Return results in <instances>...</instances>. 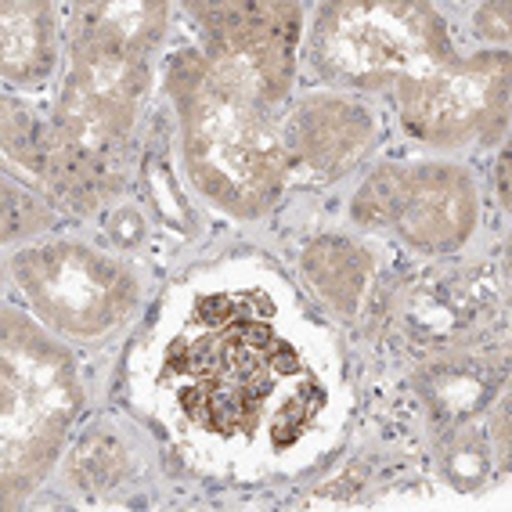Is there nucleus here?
Instances as JSON below:
<instances>
[{"label":"nucleus","instance_id":"f03ea898","mask_svg":"<svg viewBox=\"0 0 512 512\" xmlns=\"http://www.w3.org/2000/svg\"><path fill=\"white\" fill-rule=\"evenodd\" d=\"M368 134H372V127L361 116V109H350V105H339V101H318V105L303 109L300 141L307 148V156L325 166V170L347 166L365 148Z\"/></svg>","mask_w":512,"mask_h":512},{"label":"nucleus","instance_id":"20e7f679","mask_svg":"<svg viewBox=\"0 0 512 512\" xmlns=\"http://www.w3.org/2000/svg\"><path fill=\"white\" fill-rule=\"evenodd\" d=\"M199 318L206 321V325H228V321L235 318V303H231L228 296H210V300L199 303Z\"/></svg>","mask_w":512,"mask_h":512},{"label":"nucleus","instance_id":"f257e3e1","mask_svg":"<svg viewBox=\"0 0 512 512\" xmlns=\"http://www.w3.org/2000/svg\"><path fill=\"white\" fill-rule=\"evenodd\" d=\"M394 224H401L422 246H448L462 238L469 224V192L462 177L444 170L404 177Z\"/></svg>","mask_w":512,"mask_h":512},{"label":"nucleus","instance_id":"423d86ee","mask_svg":"<svg viewBox=\"0 0 512 512\" xmlns=\"http://www.w3.org/2000/svg\"><path fill=\"white\" fill-rule=\"evenodd\" d=\"M267 357H271V372L278 375H293L296 368H300V361H296V350L285 347V343H271V350H267Z\"/></svg>","mask_w":512,"mask_h":512},{"label":"nucleus","instance_id":"7ed1b4c3","mask_svg":"<svg viewBox=\"0 0 512 512\" xmlns=\"http://www.w3.org/2000/svg\"><path fill=\"white\" fill-rule=\"evenodd\" d=\"M307 275L318 282V289L336 303L339 311H350L361 293V260L343 242H321L307 253Z\"/></svg>","mask_w":512,"mask_h":512},{"label":"nucleus","instance_id":"39448f33","mask_svg":"<svg viewBox=\"0 0 512 512\" xmlns=\"http://www.w3.org/2000/svg\"><path fill=\"white\" fill-rule=\"evenodd\" d=\"M109 235L116 238V242H123V246L138 242L141 238V217L138 213H116L112 224H109Z\"/></svg>","mask_w":512,"mask_h":512}]
</instances>
